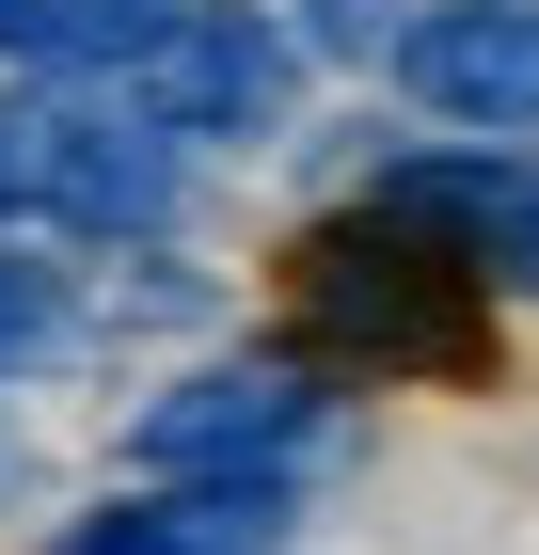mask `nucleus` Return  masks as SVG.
I'll list each match as a JSON object with an SVG mask.
<instances>
[{
	"label": "nucleus",
	"instance_id": "obj_2",
	"mask_svg": "<svg viewBox=\"0 0 539 555\" xmlns=\"http://www.w3.org/2000/svg\"><path fill=\"white\" fill-rule=\"evenodd\" d=\"M333 444V382L301 365V349H222V365H191V382H159L143 413H127V476L143 492H301V461Z\"/></svg>",
	"mask_w": 539,
	"mask_h": 555
},
{
	"label": "nucleus",
	"instance_id": "obj_9",
	"mask_svg": "<svg viewBox=\"0 0 539 555\" xmlns=\"http://www.w3.org/2000/svg\"><path fill=\"white\" fill-rule=\"evenodd\" d=\"M64 318H80V301H64V270L0 238V382H16V365H48V349H64Z\"/></svg>",
	"mask_w": 539,
	"mask_h": 555
},
{
	"label": "nucleus",
	"instance_id": "obj_7",
	"mask_svg": "<svg viewBox=\"0 0 539 555\" xmlns=\"http://www.w3.org/2000/svg\"><path fill=\"white\" fill-rule=\"evenodd\" d=\"M301 492H112V508H80L48 555H286Z\"/></svg>",
	"mask_w": 539,
	"mask_h": 555
},
{
	"label": "nucleus",
	"instance_id": "obj_6",
	"mask_svg": "<svg viewBox=\"0 0 539 555\" xmlns=\"http://www.w3.org/2000/svg\"><path fill=\"white\" fill-rule=\"evenodd\" d=\"M381 80L460 143H539V0H413Z\"/></svg>",
	"mask_w": 539,
	"mask_h": 555
},
{
	"label": "nucleus",
	"instance_id": "obj_3",
	"mask_svg": "<svg viewBox=\"0 0 539 555\" xmlns=\"http://www.w3.org/2000/svg\"><path fill=\"white\" fill-rule=\"evenodd\" d=\"M301 16H270V0H191L159 48H143V128L159 143H191V159H222V143H286V112H301Z\"/></svg>",
	"mask_w": 539,
	"mask_h": 555
},
{
	"label": "nucleus",
	"instance_id": "obj_4",
	"mask_svg": "<svg viewBox=\"0 0 539 555\" xmlns=\"http://www.w3.org/2000/svg\"><path fill=\"white\" fill-rule=\"evenodd\" d=\"M175 191H191V143L143 128V95H64V112H33V222L112 238V255H159Z\"/></svg>",
	"mask_w": 539,
	"mask_h": 555
},
{
	"label": "nucleus",
	"instance_id": "obj_10",
	"mask_svg": "<svg viewBox=\"0 0 539 555\" xmlns=\"http://www.w3.org/2000/svg\"><path fill=\"white\" fill-rule=\"evenodd\" d=\"M33 492H48V444H33V413H16V397H0V524L33 508Z\"/></svg>",
	"mask_w": 539,
	"mask_h": 555
},
{
	"label": "nucleus",
	"instance_id": "obj_8",
	"mask_svg": "<svg viewBox=\"0 0 539 555\" xmlns=\"http://www.w3.org/2000/svg\"><path fill=\"white\" fill-rule=\"evenodd\" d=\"M191 0H0V64H64V80H143V48Z\"/></svg>",
	"mask_w": 539,
	"mask_h": 555
},
{
	"label": "nucleus",
	"instance_id": "obj_1",
	"mask_svg": "<svg viewBox=\"0 0 539 555\" xmlns=\"http://www.w3.org/2000/svg\"><path fill=\"white\" fill-rule=\"evenodd\" d=\"M270 318H286L270 349H301L333 397H349V382H445V397H476V382L508 365L492 286H476L428 222L365 207V191H349V207H318L286 255H270Z\"/></svg>",
	"mask_w": 539,
	"mask_h": 555
},
{
	"label": "nucleus",
	"instance_id": "obj_5",
	"mask_svg": "<svg viewBox=\"0 0 539 555\" xmlns=\"http://www.w3.org/2000/svg\"><path fill=\"white\" fill-rule=\"evenodd\" d=\"M365 207L428 222L492 301H539V143H365Z\"/></svg>",
	"mask_w": 539,
	"mask_h": 555
}]
</instances>
